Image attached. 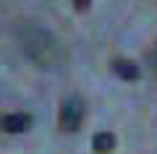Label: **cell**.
<instances>
[{
    "label": "cell",
    "mask_w": 157,
    "mask_h": 154,
    "mask_svg": "<svg viewBox=\"0 0 157 154\" xmlns=\"http://www.w3.org/2000/svg\"><path fill=\"white\" fill-rule=\"evenodd\" d=\"M92 146H94L97 154H110L113 149H115V136H113L110 131L94 133V138H92Z\"/></svg>",
    "instance_id": "cell-4"
},
{
    "label": "cell",
    "mask_w": 157,
    "mask_h": 154,
    "mask_svg": "<svg viewBox=\"0 0 157 154\" xmlns=\"http://www.w3.org/2000/svg\"><path fill=\"white\" fill-rule=\"evenodd\" d=\"M149 66H152V71L157 73V42H155V47H152V52H149Z\"/></svg>",
    "instance_id": "cell-5"
},
{
    "label": "cell",
    "mask_w": 157,
    "mask_h": 154,
    "mask_svg": "<svg viewBox=\"0 0 157 154\" xmlns=\"http://www.w3.org/2000/svg\"><path fill=\"white\" fill-rule=\"evenodd\" d=\"M86 115V107H84V99L81 97H68L60 107V128L66 133H76L84 123Z\"/></svg>",
    "instance_id": "cell-1"
},
{
    "label": "cell",
    "mask_w": 157,
    "mask_h": 154,
    "mask_svg": "<svg viewBox=\"0 0 157 154\" xmlns=\"http://www.w3.org/2000/svg\"><path fill=\"white\" fill-rule=\"evenodd\" d=\"M89 3H92V0H73V8H76V11H86Z\"/></svg>",
    "instance_id": "cell-6"
},
{
    "label": "cell",
    "mask_w": 157,
    "mask_h": 154,
    "mask_svg": "<svg viewBox=\"0 0 157 154\" xmlns=\"http://www.w3.org/2000/svg\"><path fill=\"white\" fill-rule=\"evenodd\" d=\"M29 128H32V115H26V112H6V115H0V131L24 133Z\"/></svg>",
    "instance_id": "cell-2"
},
{
    "label": "cell",
    "mask_w": 157,
    "mask_h": 154,
    "mask_svg": "<svg viewBox=\"0 0 157 154\" xmlns=\"http://www.w3.org/2000/svg\"><path fill=\"white\" fill-rule=\"evenodd\" d=\"M113 73L123 81H136L139 78V66L126 60V58H118V60H113Z\"/></svg>",
    "instance_id": "cell-3"
}]
</instances>
